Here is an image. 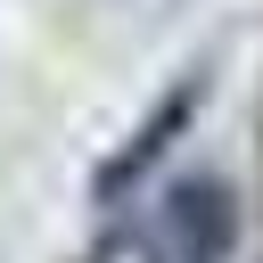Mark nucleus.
<instances>
[{"instance_id": "obj_1", "label": "nucleus", "mask_w": 263, "mask_h": 263, "mask_svg": "<svg viewBox=\"0 0 263 263\" xmlns=\"http://www.w3.org/2000/svg\"><path fill=\"white\" fill-rule=\"evenodd\" d=\"M230 247H238V197L214 173H181L140 214V255L148 263H222Z\"/></svg>"}]
</instances>
